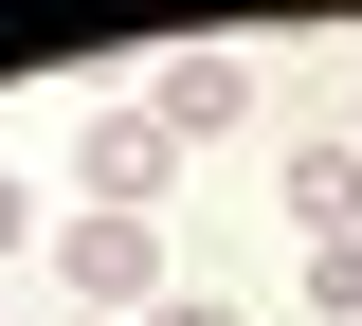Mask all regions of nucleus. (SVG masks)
<instances>
[{
  "instance_id": "f03ea898",
  "label": "nucleus",
  "mask_w": 362,
  "mask_h": 326,
  "mask_svg": "<svg viewBox=\"0 0 362 326\" xmlns=\"http://www.w3.org/2000/svg\"><path fill=\"white\" fill-rule=\"evenodd\" d=\"M163 199H181L163 109H109V127H73V218H163Z\"/></svg>"
},
{
  "instance_id": "f257e3e1",
  "label": "nucleus",
  "mask_w": 362,
  "mask_h": 326,
  "mask_svg": "<svg viewBox=\"0 0 362 326\" xmlns=\"http://www.w3.org/2000/svg\"><path fill=\"white\" fill-rule=\"evenodd\" d=\"M54 326H145L181 290V254H163V218H73V199H54Z\"/></svg>"
},
{
  "instance_id": "423d86ee",
  "label": "nucleus",
  "mask_w": 362,
  "mask_h": 326,
  "mask_svg": "<svg viewBox=\"0 0 362 326\" xmlns=\"http://www.w3.org/2000/svg\"><path fill=\"white\" fill-rule=\"evenodd\" d=\"M18 254H54V199L18 182V163H0V272H18Z\"/></svg>"
},
{
  "instance_id": "39448f33",
  "label": "nucleus",
  "mask_w": 362,
  "mask_h": 326,
  "mask_svg": "<svg viewBox=\"0 0 362 326\" xmlns=\"http://www.w3.org/2000/svg\"><path fill=\"white\" fill-rule=\"evenodd\" d=\"M290 290H308V326H362V235H326V254H290Z\"/></svg>"
},
{
  "instance_id": "6e6552de",
  "label": "nucleus",
  "mask_w": 362,
  "mask_h": 326,
  "mask_svg": "<svg viewBox=\"0 0 362 326\" xmlns=\"http://www.w3.org/2000/svg\"><path fill=\"white\" fill-rule=\"evenodd\" d=\"M344 145H362V73H344Z\"/></svg>"
},
{
  "instance_id": "7ed1b4c3",
  "label": "nucleus",
  "mask_w": 362,
  "mask_h": 326,
  "mask_svg": "<svg viewBox=\"0 0 362 326\" xmlns=\"http://www.w3.org/2000/svg\"><path fill=\"white\" fill-rule=\"evenodd\" d=\"M145 109H163V145L199 163V145H235V127H254V54H235V37H181L163 73H145Z\"/></svg>"
},
{
  "instance_id": "20e7f679",
  "label": "nucleus",
  "mask_w": 362,
  "mask_h": 326,
  "mask_svg": "<svg viewBox=\"0 0 362 326\" xmlns=\"http://www.w3.org/2000/svg\"><path fill=\"white\" fill-rule=\"evenodd\" d=\"M272 218L308 235V254L362 235V145H344V127H290V145H272Z\"/></svg>"
},
{
  "instance_id": "0eeeda50",
  "label": "nucleus",
  "mask_w": 362,
  "mask_h": 326,
  "mask_svg": "<svg viewBox=\"0 0 362 326\" xmlns=\"http://www.w3.org/2000/svg\"><path fill=\"white\" fill-rule=\"evenodd\" d=\"M145 326H254V308H235V290H163Z\"/></svg>"
}]
</instances>
